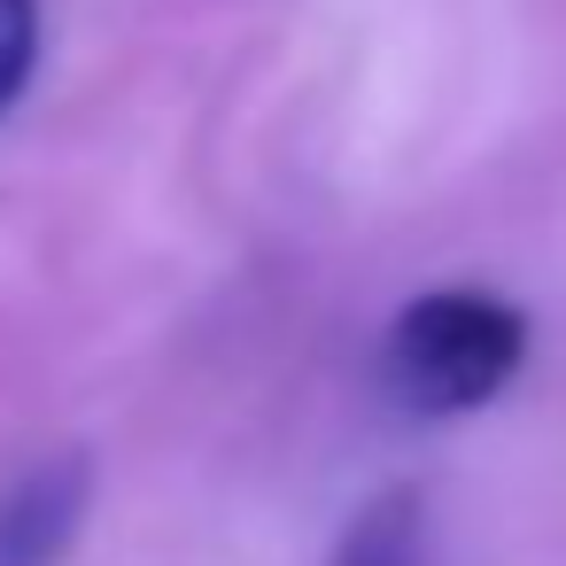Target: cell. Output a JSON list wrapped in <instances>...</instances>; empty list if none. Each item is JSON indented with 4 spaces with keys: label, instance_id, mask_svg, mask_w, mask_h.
Masks as SVG:
<instances>
[{
    "label": "cell",
    "instance_id": "2",
    "mask_svg": "<svg viewBox=\"0 0 566 566\" xmlns=\"http://www.w3.org/2000/svg\"><path fill=\"white\" fill-rule=\"evenodd\" d=\"M94 512V458L55 450L0 489V566H63Z\"/></svg>",
    "mask_w": 566,
    "mask_h": 566
},
{
    "label": "cell",
    "instance_id": "3",
    "mask_svg": "<svg viewBox=\"0 0 566 566\" xmlns=\"http://www.w3.org/2000/svg\"><path fill=\"white\" fill-rule=\"evenodd\" d=\"M427 551H434L427 489L419 481H388V489H373L349 512V527L334 535L326 566H427Z\"/></svg>",
    "mask_w": 566,
    "mask_h": 566
},
{
    "label": "cell",
    "instance_id": "1",
    "mask_svg": "<svg viewBox=\"0 0 566 566\" xmlns=\"http://www.w3.org/2000/svg\"><path fill=\"white\" fill-rule=\"evenodd\" d=\"M527 365V311L489 287H427L388 318L380 388L411 419H473Z\"/></svg>",
    "mask_w": 566,
    "mask_h": 566
},
{
    "label": "cell",
    "instance_id": "4",
    "mask_svg": "<svg viewBox=\"0 0 566 566\" xmlns=\"http://www.w3.org/2000/svg\"><path fill=\"white\" fill-rule=\"evenodd\" d=\"M40 71V0H0V117L24 102Z\"/></svg>",
    "mask_w": 566,
    "mask_h": 566
}]
</instances>
